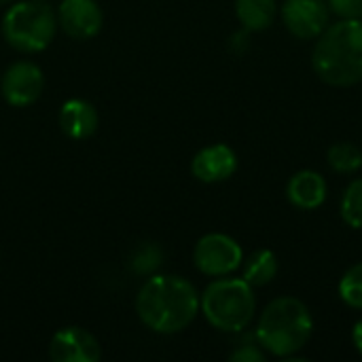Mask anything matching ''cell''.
Here are the masks:
<instances>
[{
	"label": "cell",
	"instance_id": "10",
	"mask_svg": "<svg viewBox=\"0 0 362 362\" xmlns=\"http://www.w3.org/2000/svg\"><path fill=\"white\" fill-rule=\"evenodd\" d=\"M49 358L53 362H98L102 358V348L89 331L66 327L51 337Z\"/></svg>",
	"mask_w": 362,
	"mask_h": 362
},
{
	"label": "cell",
	"instance_id": "24",
	"mask_svg": "<svg viewBox=\"0 0 362 362\" xmlns=\"http://www.w3.org/2000/svg\"><path fill=\"white\" fill-rule=\"evenodd\" d=\"M0 2H11V0H0Z\"/></svg>",
	"mask_w": 362,
	"mask_h": 362
},
{
	"label": "cell",
	"instance_id": "9",
	"mask_svg": "<svg viewBox=\"0 0 362 362\" xmlns=\"http://www.w3.org/2000/svg\"><path fill=\"white\" fill-rule=\"evenodd\" d=\"M57 25L74 40H89L100 34L104 13L95 0H62L57 8Z\"/></svg>",
	"mask_w": 362,
	"mask_h": 362
},
{
	"label": "cell",
	"instance_id": "4",
	"mask_svg": "<svg viewBox=\"0 0 362 362\" xmlns=\"http://www.w3.org/2000/svg\"><path fill=\"white\" fill-rule=\"evenodd\" d=\"M199 312L223 333H242L255 318L257 297L244 278H218L199 295Z\"/></svg>",
	"mask_w": 362,
	"mask_h": 362
},
{
	"label": "cell",
	"instance_id": "19",
	"mask_svg": "<svg viewBox=\"0 0 362 362\" xmlns=\"http://www.w3.org/2000/svg\"><path fill=\"white\" fill-rule=\"evenodd\" d=\"M339 297L348 308L362 310V263H356L344 274L339 282Z\"/></svg>",
	"mask_w": 362,
	"mask_h": 362
},
{
	"label": "cell",
	"instance_id": "16",
	"mask_svg": "<svg viewBox=\"0 0 362 362\" xmlns=\"http://www.w3.org/2000/svg\"><path fill=\"white\" fill-rule=\"evenodd\" d=\"M327 161L337 174H354L362 168V151L352 142H337L329 148Z\"/></svg>",
	"mask_w": 362,
	"mask_h": 362
},
{
	"label": "cell",
	"instance_id": "8",
	"mask_svg": "<svg viewBox=\"0 0 362 362\" xmlns=\"http://www.w3.org/2000/svg\"><path fill=\"white\" fill-rule=\"evenodd\" d=\"M42 89H45L42 70L34 62H28V59L11 64L0 81L2 98L11 106H17V108L34 104L40 98Z\"/></svg>",
	"mask_w": 362,
	"mask_h": 362
},
{
	"label": "cell",
	"instance_id": "2",
	"mask_svg": "<svg viewBox=\"0 0 362 362\" xmlns=\"http://www.w3.org/2000/svg\"><path fill=\"white\" fill-rule=\"evenodd\" d=\"M312 66L331 87H352L362 81V19H339L316 38Z\"/></svg>",
	"mask_w": 362,
	"mask_h": 362
},
{
	"label": "cell",
	"instance_id": "7",
	"mask_svg": "<svg viewBox=\"0 0 362 362\" xmlns=\"http://www.w3.org/2000/svg\"><path fill=\"white\" fill-rule=\"evenodd\" d=\"M280 15L295 38L314 40L329 28L331 8L327 0H284Z\"/></svg>",
	"mask_w": 362,
	"mask_h": 362
},
{
	"label": "cell",
	"instance_id": "13",
	"mask_svg": "<svg viewBox=\"0 0 362 362\" xmlns=\"http://www.w3.org/2000/svg\"><path fill=\"white\" fill-rule=\"evenodd\" d=\"M286 197L299 210H316L327 199V180L314 170H301L288 180Z\"/></svg>",
	"mask_w": 362,
	"mask_h": 362
},
{
	"label": "cell",
	"instance_id": "23",
	"mask_svg": "<svg viewBox=\"0 0 362 362\" xmlns=\"http://www.w3.org/2000/svg\"><path fill=\"white\" fill-rule=\"evenodd\" d=\"M352 341H354V348L358 350V354L362 356V318L352 329Z\"/></svg>",
	"mask_w": 362,
	"mask_h": 362
},
{
	"label": "cell",
	"instance_id": "3",
	"mask_svg": "<svg viewBox=\"0 0 362 362\" xmlns=\"http://www.w3.org/2000/svg\"><path fill=\"white\" fill-rule=\"evenodd\" d=\"M314 333V318L297 297H278L261 314L255 337L259 346L278 358H293Z\"/></svg>",
	"mask_w": 362,
	"mask_h": 362
},
{
	"label": "cell",
	"instance_id": "1",
	"mask_svg": "<svg viewBox=\"0 0 362 362\" xmlns=\"http://www.w3.org/2000/svg\"><path fill=\"white\" fill-rule=\"evenodd\" d=\"M136 312L146 329L161 335H174L197 318L199 293L180 276L153 274L138 291Z\"/></svg>",
	"mask_w": 362,
	"mask_h": 362
},
{
	"label": "cell",
	"instance_id": "18",
	"mask_svg": "<svg viewBox=\"0 0 362 362\" xmlns=\"http://www.w3.org/2000/svg\"><path fill=\"white\" fill-rule=\"evenodd\" d=\"M339 212H341V218L348 227L362 229V178L352 180L346 187V191L341 195Z\"/></svg>",
	"mask_w": 362,
	"mask_h": 362
},
{
	"label": "cell",
	"instance_id": "5",
	"mask_svg": "<svg viewBox=\"0 0 362 362\" xmlns=\"http://www.w3.org/2000/svg\"><path fill=\"white\" fill-rule=\"evenodd\" d=\"M57 30V15L42 0L13 4L2 17V36L19 53L47 49Z\"/></svg>",
	"mask_w": 362,
	"mask_h": 362
},
{
	"label": "cell",
	"instance_id": "12",
	"mask_svg": "<svg viewBox=\"0 0 362 362\" xmlns=\"http://www.w3.org/2000/svg\"><path fill=\"white\" fill-rule=\"evenodd\" d=\"M100 125V115L95 106L87 100L72 98L64 102L59 110V127L72 140H85L95 134Z\"/></svg>",
	"mask_w": 362,
	"mask_h": 362
},
{
	"label": "cell",
	"instance_id": "6",
	"mask_svg": "<svg viewBox=\"0 0 362 362\" xmlns=\"http://www.w3.org/2000/svg\"><path fill=\"white\" fill-rule=\"evenodd\" d=\"M244 252L242 246L227 233L204 235L193 250L195 267L210 278H223L242 267Z\"/></svg>",
	"mask_w": 362,
	"mask_h": 362
},
{
	"label": "cell",
	"instance_id": "17",
	"mask_svg": "<svg viewBox=\"0 0 362 362\" xmlns=\"http://www.w3.org/2000/svg\"><path fill=\"white\" fill-rule=\"evenodd\" d=\"M163 263V250L155 242H144L140 244L132 257H129V267L138 276H153Z\"/></svg>",
	"mask_w": 362,
	"mask_h": 362
},
{
	"label": "cell",
	"instance_id": "14",
	"mask_svg": "<svg viewBox=\"0 0 362 362\" xmlns=\"http://www.w3.org/2000/svg\"><path fill=\"white\" fill-rule=\"evenodd\" d=\"M235 15L248 32H263L278 17V0H235Z\"/></svg>",
	"mask_w": 362,
	"mask_h": 362
},
{
	"label": "cell",
	"instance_id": "20",
	"mask_svg": "<svg viewBox=\"0 0 362 362\" xmlns=\"http://www.w3.org/2000/svg\"><path fill=\"white\" fill-rule=\"evenodd\" d=\"M233 362H265V350L259 346V341H257V337L252 335L250 337V341L246 344H240L235 350H233V354L229 356Z\"/></svg>",
	"mask_w": 362,
	"mask_h": 362
},
{
	"label": "cell",
	"instance_id": "11",
	"mask_svg": "<svg viewBox=\"0 0 362 362\" xmlns=\"http://www.w3.org/2000/svg\"><path fill=\"white\" fill-rule=\"evenodd\" d=\"M238 170V155L227 144H210L195 153L191 161V172L199 182L216 185L229 180Z\"/></svg>",
	"mask_w": 362,
	"mask_h": 362
},
{
	"label": "cell",
	"instance_id": "22",
	"mask_svg": "<svg viewBox=\"0 0 362 362\" xmlns=\"http://www.w3.org/2000/svg\"><path fill=\"white\" fill-rule=\"evenodd\" d=\"M250 40V32L244 28V30H240V32H235L233 36H231V40H229V49L233 51V53H244L246 49H248V42Z\"/></svg>",
	"mask_w": 362,
	"mask_h": 362
},
{
	"label": "cell",
	"instance_id": "21",
	"mask_svg": "<svg viewBox=\"0 0 362 362\" xmlns=\"http://www.w3.org/2000/svg\"><path fill=\"white\" fill-rule=\"evenodd\" d=\"M327 4L341 19H362V0H327Z\"/></svg>",
	"mask_w": 362,
	"mask_h": 362
},
{
	"label": "cell",
	"instance_id": "15",
	"mask_svg": "<svg viewBox=\"0 0 362 362\" xmlns=\"http://www.w3.org/2000/svg\"><path fill=\"white\" fill-rule=\"evenodd\" d=\"M278 257L263 248V250H257L252 252L246 261H242V278L252 286H267L274 282V278L278 276Z\"/></svg>",
	"mask_w": 362,
	"mask_h": 362
}]
</instances>
